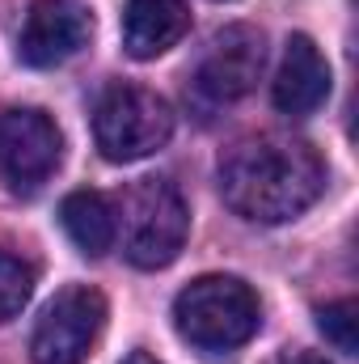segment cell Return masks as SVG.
Here are the masks:
<instances>
[{"instance_id": "cell-1", "label": "cell", "mask_w": 359, "mask_h": 364, "mask_svg": "<svg viewBox=\"0 0 359 364\" xmlns=\"http://www.w3.org/2000/svg\"><path fill=\"white\" fill-rule=\"evenodd\" d=\"M326 191V161L313 144L292 136H254L224 153L220 161V195L224 203L254 220L283 225L313 208Z\"/></svg>"}, {"instance_id": "cell-2", "label": "cell", "mask_w": 359, "mask_h": 364, "mask_svg": "<svg viewBox=\"0 0 359 364\" xmlns=\"http://www.w3.org/2000/svg\"><path fill=\"white\" fill-rule=\"evenodd\" d=\"M263 305L237 275H199L174 301V326L199 352H233L258 335Z\"/></svg>"}, {"instance_id": "cell-3", "label": "cell", "mask_w": 359, "mask_h": 364, "mask_svg": "<svg viewBox=\"0 0 359 364\" xmlns=\"http://www.w3.org/2000/svg\"><path fill=\"white\" fill-rule=\"evenodd\" d=\"M190 208L170 178L136 182L123 199V255L140 272L170 267L186 246Z\"/></svg>"}, {"instance_id": "cell-4", "label": "cell", "mask_w": 359, "mask_h": 364, "mask_svg": "<svg viewBox=\"0 0 359 364\" xmlns=\"http://www.w3.org/2000/svg\"><path fill=\"white\" fill-rule=\"evenodd\" d=\"M174 136V110L144 85H110L93 110V140L106 161L127 166L165 149Z\"/></svg>"}, {"instance_id": "cell-5", "label": "cell", "mask_w": 359, "mask_h": 364, "mask_svg": "<svg viewBox=\"0 0 359 364\" xmlns=\"http://www.w3.org/2000/svg\"><path fill=\"white\" fill-rule=\"evenodd\" d=\"M101 326H106V296L89 284H72L55 292V301L43 309L30 335V356L34 364H85Z\"/></svg>"}, {"instance_id": "cell-6", "label": "cell", "mask_w": 359, "mask_h": 364, "mask_svg": "<svg viewBox=\"0 0 359 364\" xmlns=\"http://www.w3.org/2000/svg\"><path fill=\"white\" fill-rule=\"evenodd\" d=\"M64 157V136L51 114L34 106L0 110V182L9 191H38Z\"/></svg>"}, {"instance_id": "cell-7", "label": "cell", "mask_w": 359, "mask_h": 364, "mask_svg": "<svg viewBox=\"0 0 359 364\" xmlns=\"http://www.w3.org/2000/svg\"><path fill=\"white\" fill-rule=\"evenodd\" d=\"M263 64H267V38L263 30L254 26H228L220 30L199 68H194V90L203 93L207 102L216 106H228V102H241L245 93L258 85L263 77Z\"/></svg>"}, {"instance_id": "cell-8", "label": "cell", "mask_w": 359, "mask_h": 364, "mask_svg": "<svg viewBox=\"0 0 359 364\" xmlns=\"http://www.w3.org/2000/svg\"><path fill=\"white\" fill-rule=\"evenodd\" d=\"M89 34L93 17L81 0H34L17 34V60L26 68H55L72 60Z\"/></svg>"}, {"instance_id": "cell-9", "label": "cell", "mask_w": 359, "mask_h": 364, "mask_svg": "<svg viewBox=\"0 0 359 364\" xmlns=\"http://www.w3.org/2000/svg\"><path fill=\"white\" fill-rule=\"evenodd\" d=\"M270 97L283 114H313L330 97V64L321 60L309 34H292L283 47V64L275 73Z\"/></svg>"}, {"instance_id": "cell-10", "label": "cell", "mask_w": 359, "mask_h": 364, "mask_svg": "<svg viewBox=\"0 0 359 364\" xmlns=\"http://www.w3.org/2000/svg\"><path fill=\"white\" fill-rule=\"evenodd\" d=\"M190 30L186 0H127L123 9V47L131 60H157L178 47Z\"/></svg>"}, {"instance_id": "cell-11", "label": "cell", "mask_w": 359, "mask_h": 364, "mask_svg": "<svg viewBox=\"0 0 359 364\" xmlns=\"http://www.w3.org/2000/svg\"><path fill=\"white\" fill-rule=\"evenodd\" d=\"M60 220H64V233L72 237V246L89 259H101L118 237V212L101 191H72L60 203Z\"/></svg>"}, {"instance_id": "cell-12", "label": "cell", "mask_w": 359, "mask_h": 364, "mask_svg": "<svg viewBox=\"0 0 359 364\" xmlns=\"http://www.w3.org/2000/svg\"><path fill=\"white\" fill-rule=\"evenodd\" d=\"M30 292H34V267L21 263L9 250H0V322H9L13 314H21L26 301H30Z\"/></svg>"}, {"instance_id": "cell-13", "label": "cell", "mask_w": 359, "mask_h": 364, "mask_svg": "<svg viewBox=\"0 0 359 364\" xmlns=\"http://www.w3.org/2000/svg\"><path fill=\"white\" fill-rule=\"evenodd\" d=\"M355 314H359L355 301H334V305H321V309H317V326H321V335H326L338 352H347V356H355V348H359V339H355L359 318Z\"/></svg>"}, {"instance_id": "cell-14", "label": "cell", "mask_w": 359, "mask_h": 364, "mask_svg": "<svg viewBox=\"0 0 359 364\" xmlns=\"http://www.w3.org/2000/svg\"><path fill=\"white\" fill-rule=\"evenodd\" d=\"M279 364H330L326 356H317V352H283Z\"/></svg>"}, {"instance_id": "cell-15", "label": "cell", "mask_w": 359, "mask_h": 364, "mask_svg": "<svg viewBox=\"0 0 359 364\" xmlns=\"http://www.w3.org/2000/svg\"><path fill=\"white\" fill-rule=\"evenodd\" d=\"M123 364H161V360H157V356H148V352H131Z\"/></svg>"}]
</instances>
